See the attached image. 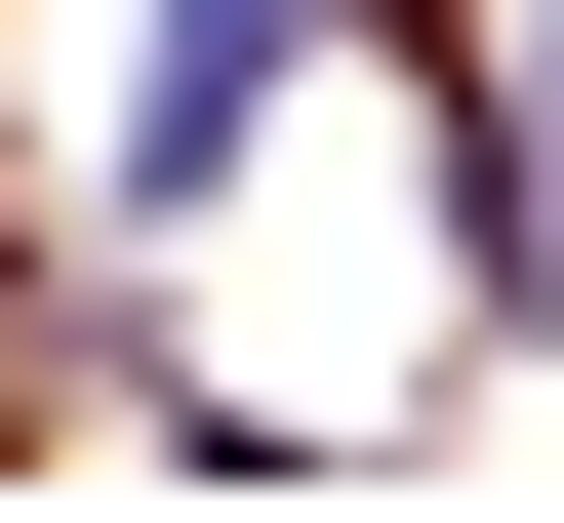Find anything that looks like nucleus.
<instances>
[{"mask_svg": "<svg viewBox=\"0 0 564 523\" xmlns=\"http://www.w3.org/2000/svg\"><path fill=\"white\" fill-rule=\"evenodd\" d=\"M242 81H282V0H162V41H121V121H162V162H242Z\"/></svg>", "mask_w": 564, "mask_h": 523, "instance_id": "nucleus-1", "label": "nucleus"}]
</instances>
